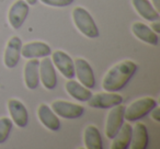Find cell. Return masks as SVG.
I'll return each instance as SVG.
<instances>
[{
  "label": "cell",
  "mask_w": 160,
  "mask_h": 149,
  "mask_svg": "<svg viewBox=\"0 0 160 149\" xmlns=\"http://www.w3.org/2000/svg\"><path fill=\"white\" fill-rule=\"evenodd\" d=\"M137 70V65L133 60H123L114 65L107 73L102 81V88L105 91L116 92L122 90L128 83Z\"/></svg>",
  "instance_id": "1"
},
{
  "label": "cell",
  "mask_w": 160,
  "mask_h": 149,
  "mask_svg": "<svg viewBox=\"0 0 160 149\" xmlns=\"http://www.w3.org/2000/svg\"><path fill=\"white\" fill-rule=\"evenodd\" d=\"M72 20L76 27L88 38H97L100 33L91 14L82 7H76L72 10Z\"/></svg>",
  "instance_id": "2"
},
{
  "label": "cell",
  "mask_w": 160,
  "mask_h": 149,
  "mask_svg": "<svg viewBox=\"0 0 160 149\" xmlns=\"http://www.w3.org/2000/svg\"><path fill=\"white\" fill-rule=\"evenodd\" d=\"M155 107H157V101L150 97H145V98L138 99L134 101L129 107H125L124 120L128 122H135L144 116H146Z\"/></svg>",
  "instance_id": "3"
},
{
  "label": "cell",
  "mask_w": 160,
  "mask_h": 149,
  "mask_svg": "<svg viewBox=\"0 0 160 149\" xmlns=\"http://www.w3.org/2000/svg\"><path fill=\"white\" fill-rule=\"evenodd\" d=\"M87 102L88 105L90 107H93V109H111V107H116L118 104H122L123 97L116 92L107 91L91 96V98Z\"/></svg>",
  "instance_id": "4"
},
{
  "label": "cell",
  "mask_w": 160,
  "mask_h": 149,
  "mask_svg": "<svg viewBox=\"0 0 160 149\" xmlns=\"http://www.w3.org/2000/svg\"><path fill=\"white\" fill-rule=\"evenodd\" d=\"M124 113L125 107L122 104H118L116 107H111V111L109 112V115L107 118V124H105V135L109 139H112L121 126L124 123Z\"/></svg>",
  "instance_id": "5"
},
{
  "label": "cell",
  "mask_w": 160,
  "mask_h": 149,
  "mask_svg": "<svg viewBox=\"0 0 160 149\" xmlns=\"http://www.w3.org/2000/svg\"><path fill=\"white\" fill-rule=\"evenodd\" d=\"M52 110L56 115H58L59 117L67 118V120H73V118L80 117L85 111L83 107H81V105L62 100L54 101L52 103Z\"/></svg>",
  "instance_id": "6"
},
{
  "label": "cell",
  "mask_w": 160,
  "mask_h": 149,
  "mask_svg": "<svg viewBox=\"0 0 160 149\" xmlns=\"http://www.w3.org/2000/svg\"><path fill=\"white\" fill-rule=\"evenodd\" d=\"M75 64V76H77L79 82L88 89H92L96 86V78L90 64L83 58H77Z\"/></svg>",
  "instance_id": "7"
},
{
  "label": "cell",
  "mask_w": 160,
  "mask_h": 149,
  "mask_svg": "<svg viewBox=\"0 0 160 149\" xmlns=\"http://www.w3.org/2000/svg\"><path fill=\"white\" fill-rule=\"evenodd\" d=\"M22 45V41L18 36H12L8 41L5 53H3V62H5V66L7 68L12 69L19 64Z\"/></svg>",
  "instance_id": "8"
},
{
  "label": "cell",
  "mask_w": 160,
  "mask_h": 149,
  "mask_svg": "<svg viewBox=\"0 0 160 149\" xmlns=\"http://www.w3.org/2000/svg\"><path fill=\"white\" fill-rule=\"evenodd\" d=\"M30 12V7L25 0H17L16 2L11 6L8 13V20L9 23L14 30H19L24 21L27 20Z\"/></svg>",
  "instance_id": "9"
},
{
  "label": "cell",
  "mask_w": 160,
  "mask_h": 149,
  "mask_svg": "<svg viewBox=\"0 0 160 149\" xmlns=\"http://www.w3.org/2000/svg\"><path fill=\"white\" fill-rule=\"evenodd\" d=\"M40 80L43 83L44 88L47 90H53L57 85V77H56V71L54 64L48 56L43 57V59L40 62Z\"/></svg>",
  "instance_id": "10"
},
{
  "label": "cell",
  "mask_w": 160,
  "mask_h": 149,
  "mask_svg": "<svg viewBox=\"0 0 160 149\" xmlns=\"http://www.w3.org/2000/svg\"><path fill=\"white\" fill-rule=\"evenodd\" d=\"M52 62L59 72L67 79L75 77V64L70 56L62 51H55L52 56Z\"/></svg>",
  "instance_id": "11"
},
{
  "label": "cell",
  "mask_w": 160,
  "mask_h": 149,
  "mask_svg": "<svg viewBox=\"0 0 160 149\" xmlns=\"http://www.w3.org/2000/svg\"><path fill=\"white\" fill-rule=\"evenodd\" d=\"M8 110H9L10 116L12 118V122L17 126L24 128L29 124V113L25 107V105L17 99H10L8 101Z\"/></svg>",
  "instance_id": "12"
},
{
  "label": "cell",
  "mask_w": 160,
  "mask_h": 149,
  "mask_svg": "<svg viewBox=\"0 0 160 149\" xmlns=\"http://www.w3.org/2000/svg\"><path fill=\"white\" fill-rule=\"evenodd\" d=\"M51 54V47L44 42H30L22 45V48H21V56L27 59L43 58L49 56Z\"/></svg>",
  "instance_id": "13"
},
{
  "label": "cell",
  "mask_w": 160,
  "mask_h": 149,
  "mask_svg": "<svg viewBox=\"0 0 160 149\" xmlns=\"http://www.w3.org/2000/svg\"><path fill=\"white\" fill-rule=\"evenodd\" d=\"M40 62L38 58H32L24 66V82L28 89L35 90L40 85Z\"/></svg>",
  "instance_id": "14"
},
{
  "label": "cell",
  "mask_w": 160,
  "mask_h": 149,
  "mask_svg": "<svg viewBox=\"0 0 160 149\" xmlns=\"http://www.w3.org/2000/svg\"><path fill=\"white\" fill-rule=\"evenodd\" d=\"M38 115L41 123L44 125L49 131H58L60 128V121L57 117L52 107H49L46 104H41L38 110Z\"/></svg>",
  "instance_id": "15"
},
{
  "label": "cell",
  "mask_w": 160,
  "mask_h": 149,
  "mask_svg": "<svg viewBox=\"0 0 160 149\" xmlns=\"http://www.w3.org/2000/svg\"><path fill=\"white\" fill-rule=\"evenodd\" d=\"M132 32L138 40L142 41V42L147 43L149 45H153V46L158 45L159 36L148 25L144 24L142 22H135L132 25Z\"/></svg>",
  "instance_id": "16"
},
{
  "label": "cell",
  "mask_w": 160,
  "mask_h": 149,
  "mask_svg": "<svg viewBox=\"0 0 160 149\" xmlns=\"http://www.w3.org/2000/svg\"><path fill=\"white\" fill-rule=\"evenodd\" d=\"M133 126L128 123H123L116 135L112 138L111 149H127L131 145Z\"/></svg>",
  "instance_id": "17"
},
{
  "label": "cell",
  "mask_w": 160,
  "mask_h": 149,
  "mask_svg": "<svg viewBox=\"0 0 160 149\" xmlns=\"http://www.w3.org/2000/svg\"><path fill=\"white\" fill-rule=\"evenodd\" d=\"M148 142L149 137L146 125L140 122H137L133 128L132 140L129 146L133 149H145L148 146Z\"/></svg>",
  "instance_id": "18"
},
{
  "label": "cell",
  "mask_w": 160,
  "mask_h": 149,
  "mask_svg": "<svg viewBox=\"0 0 160 149\" xmlns=\"http://www.w3.org/2000/svg\"><path fill=\"white\" fill-rule=\"evenodd\" d=\"M133 7L135 8L136 12L147 21H157L160 19L159 11L153 8V6L148 0H132Z\"/></svg>",
  "instance_id": "19"
},
{
  "label": "cell",
  "mask_w": 160,
  "mask_h": 149,
  "mask_svg": "<svg viewBox=\"0 0 160 149\" xmlns=\"http://www.w3.org/2000/svg\"><path fill=\"white\" fill-rule=\"evenodd\" d=\"M65 89L68 92L69 96L72 97L76 100L81 101V102H87L92 96V92L90 91V89L86 88L83 85L73 80V79H69L67 81L65 85Z\"/></svg>",
  "instance_id": "20"
},
{
  "label": "cell",
  "mask_w": 160,
  "mask_h": 149,
  "mask_svg": "<svg viewBox=\"0 0 160 149\" xmlns=\"http://www.w3.org/2000/svg\"><path fill=\"white\" fill-rule=\"evenodd\" d=\"M83 142L87 149H102V138L94 125H89L83 132Z\"/></svg>",
  "instance_id": "21"
},
{
  "label": "cell",
  "mask_w": 160,
  "mask_h": 149,
  "mask_svg": "<svg viewBox=\"0 0 160 149\" xmlns=\"http://www.w3.org/2000/svg\"><path fill=\"white\" fill-rule=\"evenodd\" d=\"M13 122L9 117L0 118V144H3L8 139L10 133H11Z\"/></svg>",
  "instance_id": "22"
},
{
  "label": "cell",
  "mask_w": 160,
  "mask_h": 149,
  "mask_svg": "<svg viewBox=\"0 0 160 149\" xmlns=\"http://www.w3.org/2000/svg\"><path fill=\"white\" fill-rule=\"evenodd\" d=\"M43 5L49 6V7H68L73 2V0H40Z\"/></svg>",
  "instance_id": "23"
},
{
  "label": "cell",
  "mask_w": 160,
  "mask_h": 149,
  "mask_svg": "<svg viewBox=\"0 0 160 149\" xmlns=\"http://www.w3.org/2000/svg\"><path fill=\"white\" fill-rule=\"evenodd\" d=\"M150 113H151V117H152L156 122H160V109L159 107H155L150 111Z\"/></svg>",
  "instance_id": "24"
},
{
  "label": "cell",
  "mask_w": 160,
  "mask_h": 149,
  "mask_svg": "<svg viewBox=\"0 0 160 149\" xmlns=\"http://www.w3.org/2000/svg\"><path fill=\"white\" fill-rule=\"evenodd\" d=\"M150 29L152 30L155 33H157V34H159L160 33V22L159 21H152L151 22V27H150Z\"/></svg>",
  "instance_id": "25"
},
{
  "label": "cell",
  "mask_w": 160,
  "mask_h": 149,
  "mask_svg": "<svg viewBox=\"0 0 160 149\" xmlns=\"http://www.w3.org/2000/svg\"><path fill=\"white\" fill-rule=\"evenodd\" d=\"M152 1V6L157 11L160 10V0H151Z\"/></svg>",
  "instance_id": "26"
},
{
  "label": "cell",
  "mask_w": 160,
  "mask_h": 149,
  "mask_svg": "<svg viewBox=\"0 0 160 149\" xmlns=\"http://www.w3.org/2000/svg\"><path fill=\"white\" fill-rule=\"evenodd\" d=\"M25 2H27L29 6H34L38 3V0H25Z\"/></svg>",
  "instance_id": "27"
}]
</instances>
